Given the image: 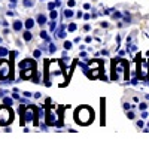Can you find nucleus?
Instances as JSON below:
<instances>
[{
  "mask_svg": "<svg viewBox=\"0 0 149 143\" xmlns=\"http://www.w3.org/2000/svg\"><path fill=\"white\" fill-rule=\"evenodd\" d=\"M14 27H15V30H19V28H21V23H18V21H17Z\"/></svg>",
  "mask_w": 149,
  "mask_h": 143,
  "instance_id": "obj_6",
  "label": "nucleus"
},
{
  "mask_svg": "<svg viewBox=\"0 0 149 143\" xmlns=\"http://www.w3.org/2000/svg\"><path fill=\"white\" fill-rule=\"evenodd\" d=\"M9 70H10L9 63L2 61V63H0V78H6V76L9 75Z\"/></svg>",
  "mask_w": 149,
  "mask_h": 143,
  "instance_id": "obj_3",
  "label": "nucleus"
},
{
  "mask_svg": "<svg viewBox=\"0 0 149 143\" xmlns=\"http://www.w3.org/2000/svg\"><path fill=\"white\" fill-rule=\"evenodd\" d=\"M37 21H39V24H43V23H45V17H43V15H40V17L37 18Z\"/></svg>",
  "mask_w": 149,
  "mask_h": 143,
  "instance_id": "obj_5",
  "label": "nucleus"
},
{
  "mask_svg": "<svg viewBox=\"0 0 149 143\" xmlns=\"http://www.w3.org/2000/svg\"><path fill=\"white\" fill-rule=\"evenodd\" d=\"M140 109H142V110H145V109H146V103H142V104H140Z\"/></svg>",
  "mask_w": 149,
  "mask_h": 143,
  "instance_id": "obj_8",
  "label": "nucleus"
},
{
  "mask_svg": "<svg viewBox=\"0 0 149 143\" xmlns=\"http://www.w3.org/2000/svg\"><path fill=\"white\" fill-rule=\"evenodd\" d=\"M74 118H76V122H79L82 125H88L94 119V112L88 106H81L74 113Z\"/></svg>",
  "mask_w": 149,
  "mask_h": 143,
  "instance_id": "obj_1",
  "label": "nucleus"
},
{
  "mask_svg": "<svg viewBox=\"0 0 149 143\" xmlns=\"http://www.w3.org/2000/svg\"><path fill=\"white\" fill-rule=\"evenodd\" d=\"M24 39H25V40H30V39H31V34H30V33H24Z\"/></svg>",
  "mask_w": 149,
  "mask_h": 143,
  "instance_id": "obj_4",
  "label": "nucleus"
},
{
  "mask_svg": "<svg viewBox=\"0 0 149 143\" xmlns=\"http://www.w3.org/2000/svg\"><path fill=\"white\" fill-rule=\"evenodd\" d=\"M25 25H27V28H30V27H31V25H33V21H31V19H28V21H27V24H25Z\"/></svg>",
  "mask_w": 149,
  "mask_h": 143,
  "instance_id": "obj_7",
  "label": "nucleus"
},
{
  "mask_svg": "<svg viewBox=\"0 0 149 143\" xmlns=\"http://www.w3.org/2000/svg\"><path fill=\"white\" fill-rule=\"evenodd\" d=\"M70 46H72V43H70V42H66V43H64V48H67V49H69Z\"/></svg>",
  "mask_w": 149,
  "mask_h": 143,
  "instance_id": "obj_9",
  "label": "nucleus"
},
{
  "mask_svg": "<svg viewBox=\"0 0 149 143\" xmlns=\"http://www.w3.org/2000/svg\"><path fill=\"white\" fill-rule=\"evenodd\" d=\"M5 103H6V104H10V103H12V100H10V98H5Z\"/></svg>",
  "mask_w": 149,
  "mask_h": 143,
  "instance_id": "obj_10",
  "label": "nucleus"
},
{
  "mask_svg": "<svg viewBox=\"0 0 149 143\" xmlns=\"http://www.w3.org/2000/svg\"><path fill=\"white\" fill-rule=\"evenodd\" d=\"M12 121V110L9 107H0V124L5 125Z\"/></svg>",
  "mask_w": 149,
  "mask_h": 143,
  "instance_id": "obj_2",
  "label": "nucleus"
}]
</instances>
